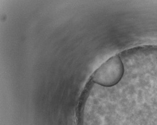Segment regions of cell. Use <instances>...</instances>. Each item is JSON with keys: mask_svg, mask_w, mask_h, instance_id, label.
Here are the masks:
<instances>
[{"mask_svg": "<svg viewBox=\"0 0 157 125\" xmlns=\"http://www.w3.org/2000/svg\"><path fill=\"white\" fill-rule=\"evenodd\" d=\"M124 73V63L117 55L110 58L94 72L93 81L101 86L112 87L121 81Z\"/></svg>", "mask_w": 157, "mask_h": 125, "instance_id": "obj_1", "label": "cell"}]
</instances>
